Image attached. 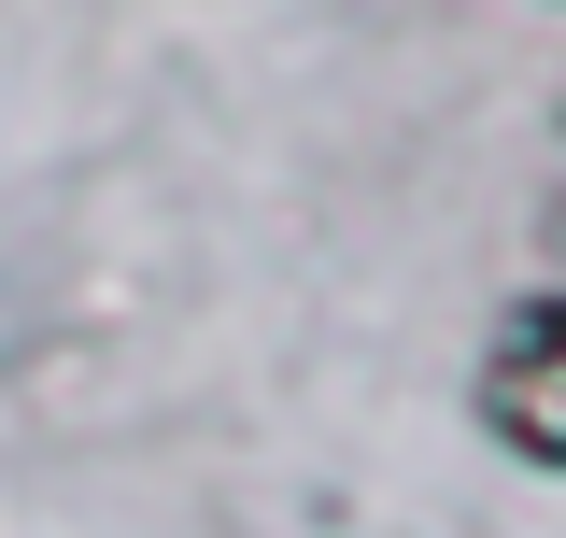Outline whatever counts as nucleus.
<instances>
[{
	"instance_id": "f257e3e1",
	"label": "nucleus",
	"mask_w": 566,
	"mask_h": 538,
	"mask_svg": "<svg viewBox=\"0 0 566 538\" xmlns=\"http://www.w3.org/2000/svg\"><path fill=\"white\" fill-rule=\"evenodd\" d=\"M482 425L510 439V454H538V468H566V298H538V312H510V340L482 354Z\"/></svg>"
}]
</instances>
